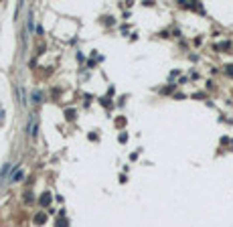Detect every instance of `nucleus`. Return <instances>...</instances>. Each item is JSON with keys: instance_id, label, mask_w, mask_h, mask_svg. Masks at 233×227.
I'll return each instance as SVG.
<instances>
[{"instance_id": "nucleus-4", "label": "nucleus", "mask_w": 233, "mask_h": 227, "mask_svg": "<svg viewBox=\"0 0 233 227\" xmlns=\"http://www.w3.org/2000/svg\"><path fill=\"white\" fill-rule=\"evenodd\" d=\"M45 221H47V215H45V213H39V215L35 217V223H37V225H43Z\"/></svg>"}, {"instance_id": "nucleus-7", "label": "nucleus", "mask_w": 233, "mask_h": 227, "mask_svg": "<svg viewBox=\"0 0 233 227\" xmlns=\"http://www.w3.org/2000/svg\"><path fill=\"white\" fill-rule=\"evenodd\" d=\"M33 97H35V99H33V101H35V103H39V101H41V93H35V95H33Z\"/></svg>"}, {"instance_id": "nucleus-5", "label": "nucleus", "mask_w": 233, "mask_h": 227, "mask_svg": "<svg viewBox=\"0 0 233 227\" xmlns=\"http://www.w3.org/2000/svg\"><path fill=\"white\" fill-rule=\"evenodd\" d=\"M225 71H227V75H231V77H233V65H227V69H225Z\"/></svg>"}, {"instance_id": "nucleus-6", "label": "nucleus", "mask_w": 233, "mask_h": 227, "mask_svg": "<svg viewBox=\"0 0 233 227\" xmlns=\"http://www.w3.org/2000/svg\"><path fill=\"white\" fill-rule=\"evenodd\" d=\"M67 118H69V120H73V118H75V114H73V110H67Z\"/></svg>"}, {"instance_id": "nucleus-1", "label": "nucleus", "mask_w": 233, "mask_h": 227, "mask_svg": "<svg viewBox=\"0 0 233 227\" xmlns=\"http://www.w3.org/2000/svg\"><path fill=\"white\" fill-rule=\"evenodd\" d=\"M27 130H29L31 138H37V134H39V116H37V114H31V116H29V126H27Z\"/></svg>"}, {"instance_id": "nucleus-2", "label": "nucleus", "mask_w": 233, "mask_h": 227, "mask_svg": "<svg viewBox=\"0 0 233 227\" xmlns=\"http://www.w3.org/2000/svg\"><path fill=\"white\" fill-rule=\"evenodd\" d=\"M22 177H24V173H22V170H20V168H16V170H14V175H12V177H10V181L18 182V181H20V179H22Z\"/></svg>"}, {"instance_id": "nucleus-3", "label": "nucleus", "mask_w": 233, "mask_h": 227, "mask_svg": "<svg viewBox=\"0 0 233 227\" xmlns=\"http://www.w3.org/2000/svg\"><path fill=\"white\" fill-rule=\"evenodd\" d=\"M41 205H43V207H49V205H51V195H49V193H45V195L41 197Z\"/></svg>"}]
</instances>
